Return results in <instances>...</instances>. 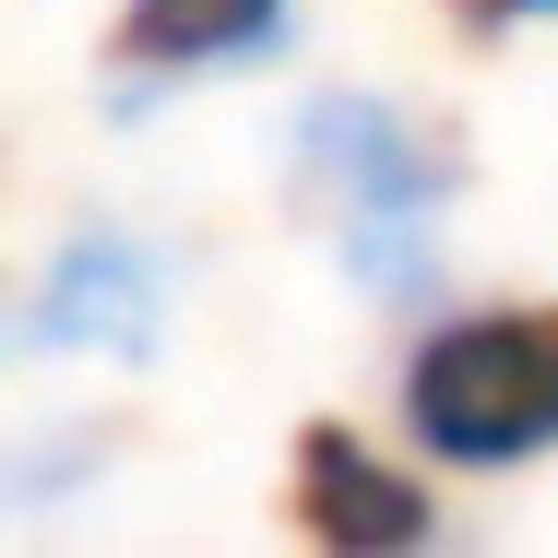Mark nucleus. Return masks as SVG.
Instances as JSON below:
<instances>
[{
    "label": "nucleus",
    "mask_w": 558,
    "mask_h": 558,
    "mask_svg": "<svg viewBox=\"0 0 558 558\" xmlns=\"http://www.w3.org/2000/svg\"><path fill=\"white\" fill-rule=\"evenodd\" d=\"M286 167H298L310 203L344 226L368 298L428 286V215L451 203V143L428 119L380 108V96H310V108L286 119Z\"/></svg>",
    "instance_id": "2"
},
{
    "label": "nucleus",
    "mask_w": 558,
    "mask_h": 558,
    "mask_svg": "<svg viewBox=\"0 0 558 558\" xmlns=\"http://www.w3.org/2000/svg\"><path fill=\"white\" fill-rule=\"evenodd\" d=\"M24 333L36 344H96V356H143V344L167 333V250L155 238H119V226L60 238Z\"/></svg>",
    "instance_id": "4"
},
{
    "label": "nucleus",
    "mask_w": 558,
    "mask_h": 558,
    "mask_svg": "<svg viewBox=\"0 0 558 558\" xmlns=\"http://www.w3.org/2000/svg\"><path fill=\"white\" fill-rule=\"evenodd\" d=\"M404 428L428 463H463V475H511L558 451V298L440 322L404 356Z\"/></svg>",
    "instance_id": "1"
},
{
    "label": "nucleus",
    "mask_w": 558,
    "mask_h": 558,
    "mask_svg": "<svg viewBox=\"0 0 558 558\" xmlns=\"http://www.w3.org/2000/svg\"><path fill=\"white\" fill-rule=\"evenodd\" d=\"M119 428H48V440H12L0 451V511H48V499H72L84 475H96V451Z\"/></svg>",
    "instance_id": "6"
},
{
    "label": "nucleus",
    "mask_w": 558,
    "mask_h": 558,
    "mask_svg": "<svg viewBox=\"0 0 558 558\" xmlns=\"http://www.w3.org/2000/svg\"><path fill=\"white\" fill-rule=\"evenodd\" d=\"M286 523L322 558H392V547H428V487L404 463H380L344 416H310L286 440Z\"/></svg>",
    "instance_id": "3"
},
{
    "label": "nucleus",
    "mask_w": 558,
    "mask_h": 558,
    "mask_svg": "<svg viewBox=\"0 0 558 558\" xmlns=\"http://www.w3.org/2000/svg\"><path fill=\"white\" fill-rule=\"evenodd\" d=\"M274 48H286V0H119L108 24V72H226Z\"/></svg>",
    "instance_id": "5"
},
{
    "label": "nucleus",
    "mask_w": 558,
    "mask_h": 558,
    "mask_svg": "<svg viewBox=\"0 0 558 558\" xmlns=\"http://www.w3.org/2000/svg\"><path fill=\"white\" fill-rule=\"evenodd\" d=\"M451 24H475V36H511V24H558V0H440Z\"/></svg>",
    "instance_id": "7"
}]
</instances>
